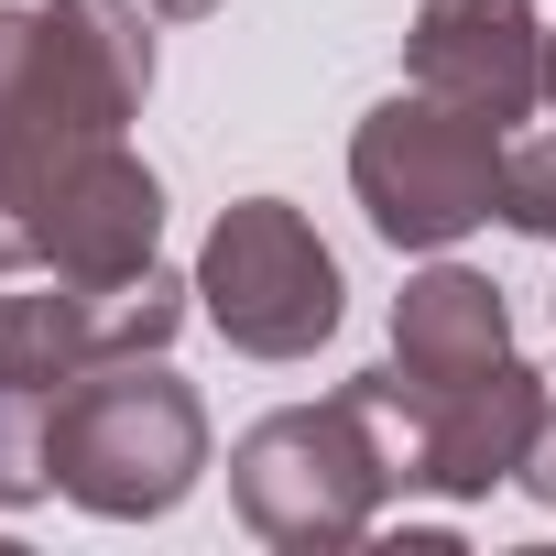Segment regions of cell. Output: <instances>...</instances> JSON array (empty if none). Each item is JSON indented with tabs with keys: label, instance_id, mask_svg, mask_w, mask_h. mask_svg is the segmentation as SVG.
Here are the masks:
<instances>
[{
	"label": "cell",
	"instance_id": "obj_12",
	"mask_svg": "<svg viewBox=\"0 0 556 556\" xmlns=\"http://www.w3.org/2000/svg\"><path fill=\"white\" fill-rule=\"evenodd\" d=\"M513 480H523V491L556 513V404H545V426H534V447H523V469H513Z\"/></svg>",
	"mask_w": 556,
	"mask_h": 556
},
{
	"label": "cell",
	"instance_id": "obj_2",
	"mask_svg": "<svg viewBox=\"0 0 556 556\" xmlns=\"http://www.w3.org/2000/svg\"><path fill=\"white\" fill-rule=\"evenodd\" d=\"M393 491H415V480H404V437H393V415L371 404V382H339L328 404H285V415H262V426L229 447V502H240V523H251L262 545H295V556L361 545Z\"/></svg>",
	"mask_w": 556,
	"mask_h": 556
},
{
	"label": "cell",
	"instance_id": "obj_8",
	"mask_svg": "<svg viewBox=\"0 0 556 556\" xmlns=\"http://www.w3.org/2000/svg\"><path fill=\"white\" fill-rule=\"evenodd\" d=\"M404 77L480 110V121H534L545 110V23L534 0H426L404 34Z\"/></svg>",
	"mask_w": 556,
	"mask_h": 556
},
{
	"label": "cell",
	"instance_id": "obj_4",
	"mask_svg": "<svg viewBox=\"0 0 556 556\" xmlns=\"http://www.w3.org/2000/svg\"><path fill=\"white\" fill-rule=\"evenodd\" d=\"M502 164H513V131L415 77L371 99V121L350 131V186L393 251H447L480 218H502Z\"/></svg>",
	"mask_w": 556,
	"mask_h": 556
},
{
	"label": "cell",
	"instance_id": "obj_3",
	"mask_svg": "<svg viewBox=\"0 0 556 556\" xmlns=\"http://www.w3.org/2000/svg\"><path fill=\"white\" fill-rule=\"evenodd\" d=\"M197 480H207V404H197V382L164 371V350L99 361L55 393V491L77 513L164 523Z\"/></svg>",
	"mask_w": 556,
	"mask_h": 556
},
{
	"label": "cell",
	"instance_id": "obj_11",
	"mask_svg": "<svg viewBox=\"0 0 556 556\" xmlns=\"http://www.w3.org/2000/svg\"><path fill=\"white\" fill-rule=\"evenodd\" d=\"M502 218H513L523 240H556V34H545V131L513 142V164H502Z\"/></svg>",
	"mask_w": 556,
	"mask_h": 556
},
{
	"label": "cell",
	"instance_id": "obj_5",
	"mask_svg": "<svg viewBox=\"0 0 556 556\" xmlns=\"http://www.w3.org/2000/svg\"><path fill=\"white\" fill-rule=\"evenodd\" d=\"M197 317L240 350V361H306L339 339L350 285H339V251L317 240L306 207L285 197H229L197 240Z\"/></svg>",
	"mask_w": 556,
	"mask_h": 556
},
{
	"label": "cell",
	"instance_id": "obj_1",
	"mask_svg": "<svg viewBox=\"0 0 556 556\" xmlns=\"http://www.w3.org/2000/svg\"><path fill=\"white\" fill-rule=\"evenodd\" d=\"M153 99V23L142 0H34L0 12V273H34L45 186L131 131Z\"/></svg>",
	"mask_w": 556,
	"mask_h": 556
},
{
	"label": "cell",
	"instance_id": "obj_9",
	"mask_svg": "<svg viewBox=\"0 0 556 556\" xmlns=\"http://www.w3.org/2000/svg\"><path fill=\"white\" fill-rule=\"evenodd\" d=\"M513 361V306L491 273L469 262H426L415 285L393 295V382L404 393H437V382H469V371H502Z\"/></svg>",
	"mask_w": 556,
	"mask_h": 556
},
{
	"label": "cell",
	"instance_id": "obj_6",
	"mask_svg": "<svg viewBox=\"0 0 556 556\" xmlns=\"http://www.w3.org/2000/svg\"><path fill=\"white\" fill-rule=\"evenodd\" d=\"M361 382H371V404L404 437V480L437 491V502H480L491 480H513L523 447H534V426H545V382L523 361L469 371V382H437V393H404L393 371H361Z\"/></svg>",
	"mask_w": 556,
	"mask_h": 556
},
{
	"label": "cell",
	"instance_id": "obj_7",
	"mask_svg": "<svg viewBox=\"0 0 556 556\" xmlns=\"http://www.w3.org/2000/svg\"><path fill=\"white\" fill-rule=\"evenodd\" d=\"M153 240H164V186L121 131L88 142L34 207V273H55V285H131V273H153Z\"/></svg>",
	"mask_w": 556,
	"mask_h": 556
},
{
	"label": "cell",
	"instance_id": "obj_13",
	"mask_svg": "<svg viewBox=\"0 0 556 556\" xmlns=\"http://www.w3.org/2000/svg\"><path fill=\"white\" fill-rule=\"evenodd\" d=\"M142 12H164V23H207L218 0H142Z\"/></svg>",
	"mask_w": 556,
	"mask_h": 556
},
{
	"label": "cell",
	"instance_id": "obj_10",
	"mask_svg": "<svg viewBox=\"0 0 556 556\" xmlns=\"http://www.w3.org/2000/svg\"><path fill=\"white\" fill-rule=\"evenodd\" d=\"M55 491V393L0 382V513H23Z\"/></svg>",
	"mask_w": 556,
	"mask_h": 556
}]
</instances>
